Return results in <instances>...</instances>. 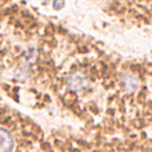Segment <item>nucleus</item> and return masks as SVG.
<instances>
[{
	"instance_id": "obj_3",
	"label": "nucleus",
	"mask_w": 152,
	"mask_h": 152,
	"mask_svg": "<svg viewBox=\"0 0 152 152\" xmlns=\"http://www.w3.org/2000/svg\"><path fill=\"white\" fill-rule=\"evenodd\" d=\"M124 84H125V88L127 90H134L137 88V86H138V80L133 77L132 75H127L125 76V79H124Z\"/></svg>"
},
{
	"instance_id": "obj_2",
	"label": "nucleus",
	"mask_w": 152,
	"mask_h": 152,
	"mask_svg": "<svg viewBox=\"0 0 152 152\" xmlns=\"http://www.w3.org/2000/svg\"><path fill=\"white\" fill-rule=\"evenodd\" d=\"M13 149V138L4 128H0V152H11Z\"/></svg>"
},
{
	"instance_id": "obj_4",
	"label": "nucleus",
	"mask_w": 152,
	"mask_h": 152,
	"mask_svg": "<svg viewBox=\"0 0 152 152\" xmlns=\"http://www.w3.org/2000/svg\"><path fill=\"white\" fill-rule=\"evenodd\" d=\"M63 5H64L63 0H55V2H54L55 9H61V7H63Z\"/></svg>"
},
{
	"instance_id": "obj_1",
	"label": "nucleus",
	"mask_w": 152,
	"mask_h": 152,
	"mask_svg": "<svg viewBox=\"0 0 152 152\" xmlns=\"http://www.w3.org/2000/svg\"><path fill=\"white\" fill-rule=\"evenodd\" d=\"M67 84L68 87L71 90H75V91H79V90L86 88L87 86V80L83 75L81 74H72L68 77L67 80Z\"/></svg>"
}]
</instances>
